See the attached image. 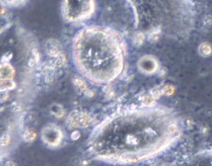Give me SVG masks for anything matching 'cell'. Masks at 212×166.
<instances>
[{"mask_svg": "<svg viewBox=\"0 0 212 166\" xmlns=\"http://www.w3.org/2000/svg\"><path fill=\"white\" fill-rule=\"evenodd\" d=\"M68 1L66 12L71 18L80 17L87 15L91 9V0H70Z\"/></svg>", "mask_w": 212, "mask_h": 166, "instance_id": "1", "label": "cell"}, {"mask_svg": "<svg viewBox=\"0 0 212 166\" xmlns=\"http://www.w3.org/2000/svg\"><path fill=\"white\" fill-rule=\"evenodd\" d=\"M1 72H2V75H3L5 77H9L12 74V70H11L10 67H3L1 70Z\"/></svg>", "mask_w": 212, "mask_h": 166, "instance_id": "2", "label": "cell"}, {"mask_svg": "<svg viewBox=\"0 0 212 166\" xmlns=\"http://www.w3.org/2000/svg\"><path fill=\"white\" fill-rule=\"evenodd\" d=\"M9 138L8 135H4L3 137H2L1 139H0V144H1L2 146H5V145L8 144L9 141Z\"/></svg>", "mask_w": 212, "mask_h": 166, "instance_id": "3", "label": "cell"}, {"mask_svg": "<svg viewBox=\"0 0 212 166\" xmlns=\"http://www.w3.org/2000/svg\"><path fill=\"white\" fill-rule=\"evenodd\" d=\"M76 83L77 86H78L81 90L86 89V86L85 84H84V82H82L81 80H80V79H76Z\"/></svg>", "mask_w": 212, "mask_h": 166, "instance_id": "4", "label": "cell"}, {"mask_svg": "<svg viewBox=\"0 0 212 166\" xmlns=\"http://www.w3.org/2000/svg\"><path fill=\"white\" fill-rule=\"evenodd\" d=\"M35 137V135L33 132H27L26 134V138L28 141H32Z\"/></svg>", "mask_w": 212, "mask_h": 166, "instance_id": "5", "label": "cell"}, {"mask_svg": "<svg viewBox=\"0 0 212 166\" xmlns=\"http://www.w3.org/2000/svg\"><path fill=\"white\" fill-rule=\"evenodd\" d=\"M152 101L153 100H152V98L149 96H146L143 99V102L144 103V104H147V105L151 103L152 102Z\"/></svg>", "mask_w": 212, "mask_h": 166, "instance_id": "6", "label": "cell"}]
</instances>
